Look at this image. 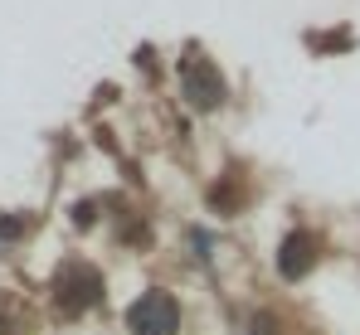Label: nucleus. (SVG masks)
Wrapping results in <instances>:
<instances>
[{
	"mask_svg": "<svg viewBox=\"0 0 360 335\" xmlns=\"http://www.w3.org/2000/svg\"><path fill=\"white\" fill-rule=\"evenodd\" d=\"M127 326H131V335H176L180 331V306L166 291H146L127 311Z\"/></svg>",
	"mask_w": 360,
	"mask_h": 335,
	"instance_id": "nucleus-1",
	"label": "nucleus"
},
{
	"mask_svg": "<svg viewBox=\"0 0 360 335\" xmlns=\"http://www.w3.org/2000/svg\"><path fill=\"white\" fill-rule=\"evenodd\" d=\"M253 335H273V316H258L253 321Z\"/></svg>",
	"mask_w": 360,
	"mask_h": 335,
	"instance_id": "nucleus-4",
	"label": "nucleus"
},
{
	"mask_svg": "<svg viewBox=\"0 0 360 335\" xmlns=\"http://www.w3.org/2000/svg\"><path fill=\"white\" fill-rule=\"evenodd\" d=\"M185 93H190V103H195V107H219V98H224V78H219V73H214V63H210V58H200V63H195V58H190V63H185Z\"/></svg>",
	"mask_w": 360,
	"mask_h": 335,
	"instance_id": "nucleus-2",
	"label": "nucleus"
},
{
	"mask_svg": "<svg viewBox=\"0 0 360 335\" xmlns=\"http://www.w3.org/2000/svg\"><path fill=\"white\" fill-rule=\"evenodd\" d=\"M311 263H316V238L311 233H288V243L278 248V272L283 277H307Z\"/></svg>",
	"mask_w": 360,
	"mask_h": 335,
	"instance_id": "nucleus-3",
	"label": "nucleus"
}]
</instances>
